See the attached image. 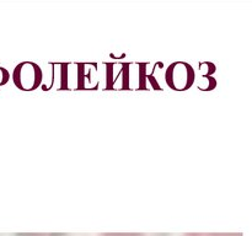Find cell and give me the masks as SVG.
Returning a JSON list of instances; mask_svg holds the SVG:
<instances>
[{"label":"cell","instance_id":"4","mask_svg":"<svg viewBox=\"0 0 252 236\" xmlns=\"http://www.w3.org/2000/svg\"><path fill=\"white\" fill-rule=\"evenodd\" d=\"M101 236H144L143 234L138 233H108Z\"/></svg>","mask_w":252,"mask_h":236},{"label":"cell","instance_id":"6","mask_svg":"<svg viewBox=\"0 0 252 236\" xmlns=\"http://www.w3.org/2000/svg\"><path fill=\"white\" fill-rule=\"evenodd\" d=\"M17 236H68L65 234H19Z\"/></svg>","mask_w":252,"mask_h":236},{"label":"cell","instance_id":"1","mask_svg":"<svg viewBox=\"0 0 252 236\" xmlns=\"http://www.w3.org/2000/svg\"><path fill=\"white\" fill-rule=\"evenodd\" d=\"M12 78H14L15 85L20 90L32 91L41 85L43 74H42V69L36 63L24 61L15 68Z\"/></svg>","mask_w":252,"mask_h":236},{"label":"cell","instance_id":"3","mask_svg":"<svg viewBox=\"0 0 252 236\" xmlns=\"http://www.w3.org/2000/svg\"><path fill=\"white\" fill-rule=\"evenodd\" d=\"M185 236H241V234H204V233H189Z\"/></svg>","mask_w":252,"mask_h":236},{"label":"cell","instance_id":"2","mask_svg":"<svg viewBox=\"0 0 252 236\" xmlns=\"http://www.w3.org/2000/svg\"><path fill=\"white\" fill-rule=\"evenodd\" d=\"M165 78L167 85L174 90H187L194 81V71L189 64L177 61L169 66Z\"/></svg>","mask_w":252,"mask_h":236},{"label":"cell","instance_id":"5","mask_svg":"<svg viewBox=\"0 0 252 236\" xmlns=\"http://www.w3.org/2000/svg\"><path fill=\"white\" fill-rule=\"evenodd\" d=\"M7 80H9V73L6 69L0 68V85H4Z\"/></svg>","mask_w":252,"mask_h":236}]
</instances>
